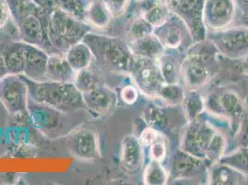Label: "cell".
I'll return each mask as SVG.
<instances>
[{"mask_svg":"<svg viewBox=\"0 0 248 185\" xmlns=\"http://www.w3.org/2000/svg\"><path fill=\"white\" fill-rule=\"evenodd\" d=\"M207 38L215 45L220 55L229 59L238 60L248 56V28L246 26L209 31Z\"/></svg>","mask_w":248,"mask_h":185,"instance_id":"obj_8","label":"cell"},{"mask_svg":"<svg viewBox=\"0 0 248 185\" xmlns=\"http://www.w3.org/2000/svg\"><path fill=\"white\" fill-rule=\"evenodd\" d=\"M218 95L221 118L227 119L232 134H235L244 116L247 113L244 102L237 93L233 91H225L218 93Z\"/></svg>","mask_w":248,"mask_h":185,"instance_id":"obj_17","label":"cell"},{"mask_svg":"<svg viewBox=\"0 0 248 185\" xmlns=\"http://www.w3.org/2000/svg\"><path fill=\"white\" fill-rule=\"evenodd\" d=\"M7 1H8V2H10V1H14V0H7Z\"/></svg>","mask_w":248,"mask_h":185,"instance_id":"obj_45","label":"cell"},{"mask_svg":"<svg viewBox=\"0 0 248 185\" xmlns=\"http://www.w3.org/2000/svg\"><path fill=\"white\" fill-rule=\"evenodd\" d=\"M83 96L86 109L100 117L109 113L118 100L117 93L105 84L90 92L83 93Z\"/></svg>","mask_w":248,"mask_h":185,"instance_id":"obj_13","label":"cell"},{"mask_svg":"<svg viewBox=\"0 0 248 185\" xmlns=\"http://www.w3.org/2000/svg\"><path fill=\"white\" fill-rule=\"evenodd\" d=\"M183 108L188 122L194 121L200 117L206 110L205 98L198 89H187L183 101Z\"/></svg>","mask_w":248,"mask_h":185,"instance_id":"obj_25","label":"cell"},{"mask_svg":"<svg viewBox=\"0 0 248 185\" xmlns=\"http://www.w3.org/2000/svg\"><path fill=\"white\" fill-rule=\"evenodd\" d=\"M235 17V0H205L203 18L207 32L227 29Z\"/></svg>","mask_w":248,"mask_h":185,"instance_id":"obj_12","label":"cell"},{"mask_svg":"<svg viewBox=\"0 0 248 185\" xmlns=\"http://www.w3.org/2000/svg\"><path fill=\"white\" fill-rule=\"evenodd\" d=\"M0 102L15 120L29 116V90L21 75L7 74L0 79Z\"/></svg>","mask_w":248,"mask_h":185,"instance_id":"obj_4","label":"cell"},{"mask_svg":"<svg viewBox=\"0 0 248 185\" xmlns=\"http://www.w3.org/2000/svg\"><path fill=\"white\" fill-rule=\"evenodd\" d=\"M70 154L81 160H95L100 157L99 138L97 134L88 128H79L71 132L66 138Z\"/></svg>","mask_w":248,"mask_h":185,"instance_id":"obj_11","label":"cell"},{"mask_svg":"<svg viewBox=\"0 0 248 185\" xmlns=\"http://www.w3.org/2000/svg\"><path fill=\"white\" fill-rule=\"evenodd\" d=\"M93 63L88 68L75 73L73 83L82 93L90 92L104 84L103 76L96 68H93Z\"/></svg>","mask_w":248,"mask_h":185,"instance_id":"obj_24","label":"cell"},{"mask_svg":"<svg viewBox=\"0 0 248 185\" xmlns=\"http://www.w3.org/2000/svg\"><path fill=\"white\" fill-rule=\"evenodd\" d=\"M128 45L134 56L145 59L156 60L165 50V47L154 33L138 40L130 41Z\"/></svg>","mask_w":248,"mask_h":185,"instance_id":"obj_22","label":"cell"},{"mask_svg":"<svg viewBox=\"0 0 248 185\" xmlns=\"http://www.w3.org/2000/svg\"></svg>","mask_w":248,"mask_h":185,"instance_id":"obj_46","label":"cell"},{"mask_svg":"<svg viewBox=\"0 0 248 185\" xmlns=\"http://www.w3.org/2000/svg\"><path fill=\"white\" fill-rule=\"evenodd\" d=\"M64 57L75 72L88 68L93 62V53L83 41L71 46L64 53Z\"/></svg>","mask_w":248,"mask_h":185,"instance_id":"obj_23","label":"cell"},{"mask_svg":"<svg viewBox=\"0 0 248 185\" xmlns=\"http://www.w3.org/2000/svg\"><path fill=\"white\" fill-rule=\"evenodd\" d=\"M207 182L214 185H244L248 182V176L229 165L217 161L209 167Z\"/></svg>","mask_w":248,"mask_h":185,"instance_id":"obj_18","label":"cell"},{"mask_svg":"<svg viewBox=\"0 0 248 185\" xmlns=\"http://www.w3.org/2000/svg\"><path fill=\"white\" fill-rule=\"evenodd\" d=\"M149 155L151 160L163 163L168 155V147L165 137L161 134L149 147Z\"/></svg>","mask_w":248,"mask_h":185,"instance_id":"obj_34","label":"cell"},{"mask_svg":"<svg viewBox=\"0 0 248 185\" xmlns=\"http://www.w3.org/2000/svg\"><path fill=\"white\" fill-rule=\"evenodd\" d=\"M142 118L148 127L154 128L161 134L168 125V114L165 108L157 104H148L143 110Z\"/></svg>","mask_w":248,"mask_h":185,"instance_id":"obj_26","label":"cell"},{"mask_svg":"<svg viewBox=\"0 0 248 185\" xmlns=\"http://www.w3.org/2000/svg\"><path fill=\"white\" fill-rule=\"evenodd\" d=\"M75 73L76 72L73 71L71 65L66 61L64 54H49L46 80L54 82H73Z\"/></svg>","mask_w":248,"mask_h":185,"instance_id":"obj_19","label":"cell"},{"mask_svg":"<svg viewBox=\"0 0 248 185\" xmlns=\"http://www.w3.org/2000/svg\"><path fill=\"white\" fill-rule=\"evenodd\" d=\"M91 29L86 21L74 17L58 7L50 14L48 35L56 53L64 54L71 46L83 41Z\"/></svg>","mask_w":248,"mask_h":185,"instance_id":"obj_3","label":"cell"},{"mask_svg":"<svg viewBox=\"0 0 248 185\" xmlns=\"http://www.w3.org/2000/svg\"><path fill=\"white\" fill-rule=\"evenodd\" d=\"M243 1H244V2H245V3H246V5H247V7H248V0H243Z\"/></svg>","mask_w":248,"mask_h":185,"instance_id":"obj_43","label":"cell"},{"mask_svg":"<svg viewBox=\"0 0 248 185\" xmlns=\"http://www.w3.org/2000/svg\"><path fill=\"white\" fill-rule=\"evenodd\" d=\"M3 46H0V79L3 78L4 76H6L7 74H9L6 64H5V60H4V56H3V50H2Z\"/></svg>","mask_w":248,"mask_h":185,"instance_id":"obj_41","label":"cell"},{"mask_svg":"<svg viewBox=\"0 0 248 185\" xmlns=\"http://www.w3.org/2000/svg\"><path fill=\"white\" fill-rule=\"evenodd\" d=\"M128 74L139 92L148 97H157L164 82L156 60L134 56Z\"/></svg>","mask_w":248,"mask_h":185,"instance_id":"obj_7","label":"cell"},{"mask_svg":"<svg viewBox=\"0 0 248 185\" xmlns=\"http://www.w3.org/2000/svg\"><path fill=\"white\" fill-rule=\"evenodd\" d=\"M186 93V88L180 83H163L157 97L169 106L182 105Z\"/></svg>","mask_w":248,"mask_h":185,"instance_id":"obj_28","label":"cell"},{"mask_svg":"<svg viewBox=\"0 0 248 185\" xmlns=\"http://www.w3.org/2000/svg\"><path fill=\"white\" fill-rule=\"evenodd\" d=\"M109 9L114 18L124 15L130 0H102Z\"/></svg>","mask_w":248,"mask_h":185,"instance_id":"obj_35","label":"cell"},{"mask_svg":"<svg viewBox=\"0 0 248 185\" xmlns=\"http://www.w3.org/2000/svg\"><path fill=\"white\" fill-rule=\"evenodd\" d=\"M154 27L142 17H137L133 20L128 27V36L130 41L138 40L153 33ZM129 41V42H130Z\"/></svg>","mask_w":248,"mask_h":185,"instance_id":"obj_31","label":"cell"},{"mask_svg":"<svg viewBox=\"0 0 248 185\" xmlns=\"http://www.w3.org/2000/svg\"><path fill=\"white\" fill-rule=\"evenodd\" d=\"M37 7L46 11H53L57 7L55 0H31Z\"/></svg>","mask_w":248,"mask_h":185,"instance_id":"obj_40","label":"cell"},{"mask_svg":"<svg viewBox=\"0 0 248 185\" xmlns=\"http://www.w3.org/2000/svg\"><path fill=\"white\" fill-rule=\"evenodd\" d=\"M21 77L27 83L30 100L34 103L46 106L62 113H70L86 109L83 93L73 82L41 81L28 79L23 74Z\"/></svg>","mask_w":248,"mask_h":185,"instance_id":"obj_1","label":"cell"},{"mask_svg":"<svg viewBox=\"0 0 248 185\" xmlns=\"http://www.w3.org/2000/svg\"><path fill=\"white\" fill-rule=\"evenodd\" d=\"M203 115L186 124L180 148L196 157L206 159L207 148L217 130Z\"/></svg>","mask_w":248,"mask_h":185,"instance_id":"obj_5","label":"cell"},{"mask_svg":"<svg viewBox=\"0 0 248 185\" xmlns=\"http://www.w3.org/2000/svg\"><path fill=\"white\" fill-rule=\"evenodd\" d=\"M25 46L26 43L21 40L3 46V56L9 74H23L25 68Z\"/></svg>","mask_w":248,"mask_h":185,"instance_id":"obj_20","label":"cell"},{"mask_svg":"<svg viewBox=\"0 0 248 185\" xmlns=\"http://www.w3.org/2000/svg\"><path fill=\"white\" fill-rule=\"evenodd\" d=\"M120 95L124 103L128 106H131V105H134L138 100L139 90L135 85L128 84L122 88Z\"/></svg>","mask_w":248,"mask_h":185,"instance_id":"obj_36","label":"cell"},{"mask_svg":"<svg viewBox=\"0 0 248 185\" xmlns=\"http://www.w3.org/2000/svg\"><path fill=\"white\" fill-rule=\"evenodd\" d=\"M113 18L109 9L102 0H90L85 11L84 21L91 28L105 30L109 27Z\"/></svg>","mask_w":248,"mask_h":185,"instance_id":"obj_21","label":"cell"},{"mask_svg":"<svg viewBox=\"0 0 248 185\" xmlns=\"http://www.w3.org/2000/svg\"><path fill=\"white\" fill-rule=\"evenodd\" d=\"M12 19L11 7L7 0H0V30L8 27Z\"/></svg>","mask_w":248,"mask_h":185,"instance_id":"obj_39","label":"cell"},{"mask_svg":"<svg viewBox=\"0 0 248 185\" xmlns=\"http://www.w3.org/2000/svg\"><path fill=\"white\" fill-rule=\"evenodd\" d=\"M244 72H245V74H247L248 76V70H246V71H244Z\"/></svg>","mask_w":248,"mask_h":185,"instance_id":"obj_44","label":"cell"},{"mask_svg":"<svg viewBox=\"0 0 248 185\" xmlns=\"http://www.w3.org/2000/svg\"><path fill=\"white\" fill-rule=\"evenodd\" d=\"M186 55L173 49L165 48L156 59L164 83H178L183 77V63Z\"/></svg>","mask_w":248,"mask_h":185,"instance_id":"obj_16","label":"cell"},{"mask_svg":"<svg viewBox=\"0 0 248 185\" xmlns=\"http://www.w3.org/2000/svg\"><path fill=\"white\" fill-rule=\"evenodd\" d=\"M170 11L167 7L166 3L160 2L152 9L146 11L141 17L148 21L154 28L160 26L169 18Z\"/></svg>","mask_w":248,"mask_h":185,"instance_id":"obj_33","label":"cell"},{"mask_svg":"<svg viewBox=\"0 0 248 185\" xmlns=\"http://www.w3.org/2000/svg\"><path fill=\"white\" fill-rule=\"evenodd\" d=\"M56 6L74 17L84 21L86 8L90 0H55Z\"/></svg>","mask_w":248,"mask_h":185,"instance_id":"obj_30","label":"cell"},{"mask_svg":"<svg viewBox=\"0 0 248 185\" xmlns=\"http://www.w3.org/2000/svg\"><path fill=\"white\" fill-rule=\"evenodd\" d=\"M218 162L229 165L248 177V147H238L237 150L223 154Z\"/></svg>","mask_w":248,"mask_h":185,"instance_id":"obj_29","label":"cell"},{"mask_svg":"<svg viewBox=\"0 0 248 185\" xmlns=\"http://www.w3.org/2000/svg\"><path fill=\"white\" fill-rule=\"evenodd\" d=\"M48 57L49 54L41 47L26 44L23 75L32 81H45Z\"/></svg>","mask_w":248,"mask_h":185,"instance_id":"obj_14","label":"cell"},{"mask_svg":"<svg viewBox=\"0 0 248 185\" xmlns=\"http://www.w3.org/2000/svg\"><path fill=\"white\" fill-rule=\"evenodd\" d=\"M161 134H162L160 132L156 131L154 128L147 126L141 132V134H139L138 139L143 145V147H149Z\"/></svg>","mask_w":248,"mask_h":185,"instance_id":"obj_37","label":"cell"},{"mask_svg":"<svg viewBox=\"0 0 248 185\" xmlns=\"http://www.w3.org/2000/svg\"><path fill=\"white\" fill-rule=\"evenodd\" d=\"M242 25L248 28V11L245 12V14L242 16Z\"/></svg>","mask_w":248,"mask_h":185,"instance_id":"obj_42","label":"cell"},{"mask_svg":"<svg viewBox=\"0 0 248 185\" xmlns=\"http://www.w3.org/2000/svg\"><path fill=\"white\" fill-rule=\"evenodd\" d=\"M153 33L165 48L184 54L195 43L186 23L171 12L160 26L154 28Z\"/></svg>","mask_w":248,"mask_h":185,"instance_id":"obj_9","label":"cell"},{"mask_svg":"<svg viewBox=\"0 0 248 185\" xmlns=\"http://www.w3.org/2000/svg\"><path fill=\"white\" fill-rule=\"evenodd\" d=\"M83 42L93 53V62L109 71L129 73L134 55L124 40L89 31Z\"/></svg>","mask_w":248,"mask_h":185,"instance_id":"obj_2","label":"cell"},{"mask_svg":"<svg viewBox=\"0 0 248 185\" xmlns=\"http://www.w3.org/2000/svg\"><path fill=\"white\" fill-rule=\"evenodd\" d=\"M204 4L205 0H166L170 11L186 23L195 43L207 38L203 18Z\"/></svg>","mask_w":248,"mask_h":185,"instance_id":"obj_6","label":"cell"},{"mask_svg":"<svg viewBox=\"0 0 248 185\" xmlns=\"http://www.w3.org/2000/svg\"><path fill=\"white\" fill-rule=\"evenodd\" d=\"M239 147H248V113L244 116L235 134Z\"/></svg>","mask_w":248,"mask_h":185,"instance_id":"obj_38","label":"cell"},{"mask_svg":"<svg viewBox=\"0 0 248 185\" xmlns=\"http://www.w3.org/2000/svg\"><path fill=\"white\" fill-rule=\"evenodd\" d=\"M169 170L161 162L150 160L144 171V184L147 185H164L169 183Z\"/></svg>","mask_w":248,"mask_h":185,"instance_id":"obj_27","label":"cell"},{"mask_svg":"<svg viewBox=\"0 0 248 185\" xmlns=\"http://www.w3.org/2000/svg\"><path fill=\"white\" fill-rule=\"evenodd\" d=\"M211 163L207 159L198 158L183 151L176 150L170 159L169 182L201 179L207 175Z\"/></svg>","mask_w":248,"mask_h":185,"instance_id":"obj_10","label":"cell"},{"mask_svg":"<svg viewBox=\"0 0 248 185\" xmlns=\"http://www.w3.org/2000/svg\"><path fill=\"white\" fill-rule=\"evenodd\" d=\"M144 160L143 145L137 136L128 134L124 136L121 146V163L125 171L136 173L142 167Z\"/></svg>","mask_w":248,"mask_h":185,"instance_id":"obj_15","label":"cell"},{"mask_svg":"<svg viewBox=\"0 0 248 185\" xmlns=\"http://www.w3.org/2000/svg\"><path fill=\"white\" fill-rule=\"evenodd\" d=\"M225 148H226V139L224 135L217 130L207 148L206 159L208 160L211 164L217 162L219 158L224 154Z\"/></svg>","mask_w":248,"mask_h":185,"instance_id":"obj_32","label":"cell"}]
</instances>
